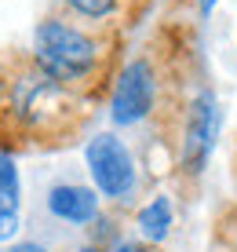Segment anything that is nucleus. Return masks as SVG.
I'll return each mask as SVG.
<instances>
[{
  "label": "nucleus",
  "instance_id": "39448f33",
  "mask_svg": "<svg viewBox=\"0 0 237 252\" xmlns=\"http://www.w3.org/2000/svg\"><path fill=\"white\" fill-rule=\"evenodd\" d=\"M219 135V106L215 95H201V99L190 106V121H186V139H182V164L190 172H201V164L208 161Z\"/></svg>",
  "mask_w": 237,
  "mask_h": 252
},
{
  "label": "nucleus",
  "instance_id": "ddd939ff",
  "mask_svg": "<svg viewBox=\"0 0 237 252\" xmlns=\"http://www.w3.org/2000/svg\"><path fill=\"white\" fill-rule=\"evenodd\" d=\"M7 92V73H4V66H0V95Z\"/></svg>",
  "mask_w": 237,
  "mask_h": 252
},
{
  "label": "nucleus",
  "instance_id": "f257e3e1",
  "mask_svg": "<svg viewBox=\"0 0 237 252\" xmlns=\"http://www.w3.org/2000/svg\"><path fill=\"white\" fill-rule=\"evenodd\" d=\"M99 55H102L99 40L62 19H44L33 30V63L48 77H55L59 84L84 81L99 66Z\"/></svg>",
  "mask_w": 237,
  "mask_h": 252
},
{
  "label": "nucleus",
  "instance_id": "4468645a",
  "mask_svg": "<svg viewBox=\"0 0 237 252\" xmlns=\"http://www.w3.org/2000/svg\"><path fill=\"white\" fill-rule=\"evenodd\" d=\"M201 7H205V11H212V0H201Z\"/></svg>",
  "mask_w": 237,
  "mask_h": 252
},
{
  "label": "nucleus",
  "instance_id": "7ed1b4c3",
  "mask_svg": "<svg viewBox=\"0 0 237 252\" xmlns=\"http://www.w3.org/2000/svg\"><path fill=\"white\" fill-rule=\"evenodd\" d=\"M84 158H88V172L95 179V190L102 197H110V201L131 197V190H135V161H131L128 146L117 135H110V132L95 135L88 143Z\"/></svg>",
  "mask_w": 237,
  "mask_h": 252
},
{
  "label": "nucleus",
  "instance_id": "9d476101",
  "mask_svg": "<svg viewBox=\"0 0 237 252\" xmlns=\"http://www.w3.org/2000/svg\"><path fill=\"white\" fill-rule=\"evenodd\" d=\"M11 190H19V168L7 154H0V194H11Z\"/></svg>",
  "mask_w": 237,
  "mask_h": 252
},
{
  "label": "nucleus",
  "instance_id": "f8f14e48",
  "mask_svg": "<svg viewBox=\"0 0 237 252\" xmlns=\"http://www.w3.org/2000/svg\"><path fill=\"white\" fill-rule=\"evenodd\" d=\"M113 252H143V249L131 245V241H117V245H113Z\"/></svg>",
  "mask_w": 237,
  "mask_h": 252
},
{
  "label": "nucleus",
  "instance_id": "0eeeda50",
  "mask_svg": "<svg viewBox=\"0 0 237 252\" xmlns=\"http://www.w3.org/2000/svg\"><path fill=\"white\" fill-rule=\"evenodd\" d=\"M168 227H172V201L161 194L139 212V230H143L146 241H164L168 238Z\"/></svg>",
  "mask_w": 237,
  "mask_h": 252
},
{
  "label": "nucleus",
  "instance_id": "423d86ee",
  "mask_svg": "<svg viewBox=\"0 0 237 252\" xmlns=\"http://www.w3.org/2000/svg\"><path fill=\"white\" fill-rule=\"evenodd\" d=\"M48 212L62 223H91L99 216V197L88 187L59 183V187L48 190Z\"/></svg>",
  "mask_w": 237,
  "mask_h": 252
},
{
  "label": "nucleus",
  "instance_id": "6e6552de",
  "mask_svg": "<svg viewBox=\"0 0 237 252\" xmlns=\"http://www.w3.org/2000/svg\"><path fill=\"white\" fill-rule=\"evenodd\" d=\"M19 234V190L0 194V241H11Z\"/></svg>",
  "mask_w": 237,
  "mask_h": 252
},
{
  "label": "nucleus",
  "instance_id": "20e7f679",
  "mask_svg": "<svg viewBox=\"0 0 237 252\" xmlns=\"http://www.w3.org/2000/svg\"><path fill=\"white\" fill-rule=\"evenodd\" d=\"M153 99H157L153 69H150V63L135 59V63L124 66L117 88H113V121L117 125H139L153 110Z\"/></svg>",
  "mask_w": 237,
  "mask_h": 252
},
{
  "label": "nucleus",
  "instance_id": "9b49d317",
  "mask_svg": "<svg viewBox=\"0 0 237 252\" xmlns=\"http://www.w3.org/2000/svg\"><path fill=\"white\" fill-rule=\"evenodd\" d=\"M7 252H48V249L37 245V241H22V245H15V249H7Z\"/></svg>",
  "mask_w": 237,
  "mask_h": 252
},
{
  "label": "nucleus",
  "instance_id": "f03ea898",
  "mask_svg": "<svg viewBox=\"0 0 237 252\" xmlns=\"http://www.w3.org/2000/svg\"><path fill=\"white\" fill-rule=\"evenodd\" d=\"M11 110L22 125L55 132L73 114V95L66 92V84H59L44 69H26L11 81Z\"/></svg>",
  "mask_w": 237,
  "mask_h": 252
},
{
  "label": "nucleus",
  "instance_id": "2eb2a0df",
  "mask_svg": "<svg viewBox=\"0 0 237 252\" xmlns=\"http://www.w3.org/2000/svg\"><path fill=\"white\" fill-rule=\"evenodd\" d=\"M81 252H99V249H95V245H88V249H81Z\"/></svg>",
  "mask_w": 237,
  "mask_h": 252
},
{
  "label": "nucleus",
  "instance_id": "1a4fd4ad",
  "mask_svg": "<svg viewBox=\"0 0 237 252\" xmlns=\"http://www.w3.org/2000/svg\"><path fill=\"white\" fill-rule=\"evenodd\" d=\"M66 4L77 15H84V19H106V15H113L117 0H66Z\"/></svg>",
  "mask_w": 237,
  "mask_h": 252
}]
</instances>
